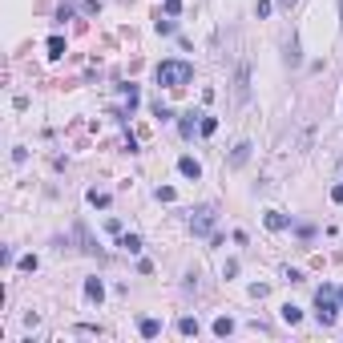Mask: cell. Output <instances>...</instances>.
<instances>
[{
  "instance_id": "7402d4cb",
  "label": "cell",
  "mask_w": 343,
  "mask_h": 343,
  "mask_svg": "<svg viewBox=\"0 0 343 343\" xmlns=\"http://www.w3.org/2000/svg\"><path fill=\"white\" fill-rule=\"evenodd\" d=\"M182 12V0H166V16H178Z\"/></svg>"
},
{
  "instance_id": "5bb4252c",
  "label": "cell",
  "mask_w": 343,
  "mask_h": 343,
  "mask_svg": "<svg viewBox=\"0 0 343 343\" xmlns=\"http://www.w3.org/2000/svg\"><path fill=\"white\" fill-rule=\"evenodd\" d=\"M214 129H218V117H202V121H198V133H202V137H210Z\"/></svg>"
},
{
  "instance_id": "ac0fdd59",
  "label": "cell",
  "mask_w": 343,
  "mask_h": 343,
  "mask_svg": "<svg viewBox=\"0 0 343 343\" xmlns=\"http://www.w3.org/2000/svg\"><path fill=\"white\" fill-rule=\"evenodd\" d=\"M174 198H178L174 186H158V202H174Z\"/></svg>"
},
{
  "instance_id": "d4e9b609",
  "label": "cell",
  "mask_w": 343,
  "mask_h": 343,
  "mask_svg": "<svg viewBox=\"0 0 343 343\" xmlns=\"http://www.w3.org/2000/svg\"><path fill=\"white\" fill-rule=\"evenodd\" d=\"M335 295H339V303H343V287H339V291H335Z\"/></svg>"
},
{
  "instance_id": "5b68a950",
  "label": "cell",
  "mask_w": 343,
  "mask_h": 343,
  "mask_svg": "<svg viewBox=\"0 0 343 343\" xmlns=\"http://www.w3.org/2000/svg\"><path fill=\"white\" fill-rule=\"evenodd\" d=\"M178 174H182V178H190V182H198V178H202L198 158H190V154H186V158H178Z\"/></svg>"
},
{
  "instance_id": "9c48e42d",
  "label": "cell",
  "mask_w": 343,
  "mask_h": 343,
  "mask_svg": "<svg viewBox=\"0 0 343 343\" xmlns=\"http://www.w3.org/2000/svg\"><path fill=\"white\" fill-rule=\"evenodd\" d=\"M117 246L129 250V254H137V250H141V238H137V234H117Z\"/></svg>"
},
{
  "instance_id": "603a6c76",
  "label": "cell",
  "mask_w": 343,
  "mask_h": 343,
  "mask_svg": "<svg viewBox=\"0 0 343 343\" xmlns=\"http://www.w3.org/2000/svg\"><path fill=\"white\" fill-rule=\"evenodd\" d=\"M331 202H343V186H335V190H331Z\"/></svg>"
},
{
  "instance_id": "52a82bcc",
  "label": "cell",
  "mask_w": 343,
  "mask_h": 343,
  "mask_svg": "<svg viewBox=\"0 0 343 343\" xmlns=\"http://www.w3.org/2000/svg\"><path fill=\"white\" fill-rule=\"evenodd\" d=\"M137 331H141L146 339H158V335H162V319H137Z\"/></svg>"
},
{
  "instance_id": "9a60e30c",
  "label": "cell",
  "mask_w": 343,
  "mask_h": 343,
  "mask_svg": "<svg viewBox=\"0 0 343 343\" xmlns=\"http://www.w3.org/2000/svg\"><path fill=\"white\" fill-rule=\"evenodd\" d=\"M230 331H234V319H226V315L214 319V335H230Z\"/></svg>"
},
{
  "instance_id": "277c9868",
  "label": "cell",
  "mask_w": 343,
  "mask_h": 343,
  "mask_svg": "<svg viewBox=\"0 0 343 343\" xmlns=\"http://www.w3.org/2000/svg\"><path fill=\"white\" fill-rule=\"evenodd\" d=\"M234 101H238V105L250 101V69H246V65H238V77H234Z\"/></svg>"
},
{
  "instance_id": "4fadbf2b",
  "label": "cell",
  "mask_w": 343,
  "mask_h": 343,
  "mask_svg": "<svg viewBox=\"0 0 343 343\" xmlns=\"http://www.w3.org/2000/svg\"><path fill=\"white\" fill-rule=\"evenodd\" d=\"M299 319H303V311H299L295 303H287V307H283V323H291V327H295Z\"/></svg>"
},
{
  "instance_id": "3957f363",
  "label": "cell",
  "mask_w": 343,
  "mask_h": 343,
  "mask_svg": "<svg viewBox=\"0 0 343 343\" xmlns=\"http://www.w3.org/2000/svg\"><path fill=\"white\" fill-rule=\"evenodd\" d=\"M190 230H194V234H210V230H214V206H198V210L190 214Z\"/></svg>"
},
{
  "instance_id": "cb8c5ba5",
  "label": "cell",
  "mask_w": 343,
  "mask_h": 343,
  "mask_svg": "<svg viewBox=\"0 0 343 343\" xmlns=\"http://www.w3.org/2000/svg\"><path fill=\"white\" fill-rule=\"evenodd\" d=\"M275 4H283V8H291V4H295V0H275Z\"/></svg>"
},
{
  "instance_id": "e0dca14e",
  "label": "cell",
  "mask_w": 343,
  "mask_h": 343,
  "mask_svg": "<svg viewBox=\"0 0 343 343\" xmlns=\"http://www.w3.org/2000/svg\"><path fill=\"white\" fill-rule=\"evenodd\" d=\"M49 57H65V41L61 37H49Z\"/></svg>"
},
{
  "instance_id": "8992f818",
  "label": "cell",
  "mask_w": 343,
  "mask_h": 343,
  "mask_svg": "<svg viewBox=\"0 0 343 343\" xmlns=\"http://www.w3.org/2000/svg\"><path fill=\"white\" fill-rule=\"evenodd\" d=\"M250 150H254L250 141H238V146H234V154H230V170H238V166H246V162H250Z\"/></svg>"
},
{
  "instance_id": "6da1fadb",
  "label": "cell",
  "mask_w": 343,
  "mask_h": 343,
  "mask_svg": "<svg viewBox=\"0 0 343 343\" xmlns=\"http://www.w3.org/2000/svg\"><path fill=\"white\" fill-rule=\"evenodd\" d=\"M154 77H158V85H166V89H186V85L194 81V65H190V61H162V65L154 69Z\"/></svg>"
},
{
  "instance_id": "ba28073f",
  "label": "cell",
  "mask_w": 343,
  "mask_h": 343,
  "mask_svg": "<svg viewBox=\"0 0 343 343\" xmlns=\"http://www.w3.org/2000/svg\"><path fill=\"white\" fill-rule=\"evenodd\" d=\"M85 295H89L93 303H101V299H105V283H101V279H85Z\"/></svg>"
},
{
  "instance_id": "2e32d148",
  "label": "cell",
  "mask_w": 343,
  "mask_h": 343,
  "mask_svg": "<svg viewBox=\"0 0 343 343\" xmlns=\"http://www.w3.org/2000/svg\"><path fill=\"white\" fill-rule=\"evenodd\" d=\"M89 202H93V206H101V210H105V206H109V194H105V190H89Z\"/></svg>"
},
{
  "instance_id": "7a4b0ae2",
  "label": "cell",
  "mask_w": 343,
  "mask_h": 343,
  "mask_svg": "<svg viewBox=\"0 0 343 343\" xmlns=\"http://www.w3.org/2000/svg\"><path fill=\"white\" fill-rule=\"evenodd\" d=\"M335 299H339V295H335L331 287H319V291H315V319H319L323 327H331L335 315H339V303H335Z\"/></svg>"
},
{
  "instance_id": "30bf717a",
  "label": "cell",
  "mask_w": 343,
  "mask_h": 343,
  "mask_svg": "<svg viewBox=\"0 0 343 343\" xmlns=\"http://www.w3.org/2000/svg\"><path fill=\"white\" fill-rule=\"evenodd\" d=\"M267 226H271V230H287V226H291V218L279 214V210H267Z\"/></svg>"
},
{
  "instance_id": "d6986e66",
  "label": "cell",
  "mask_w": 343,
  "mask_h": 343,
  "mask_svg": "<svg viewBox=\"0 0 343 343\" xmlns=\"http://www.w3.org/2000/svg\"><path fill=\"white\" fill-rule=\"evenodd\" d=\"M154 117H162V121H170L174 113H170V109H166V105H162V101H154Z\"/></svg>"
},
{
  "instance_id": "7c38bea8",
  "label": "cell",
  "mask_w": 343,
  "mask_h": 343,
  "mask_svg": "<svg viewBox=\"0 0 343 343\" xmlns=\"http://www.w3.org/2000/svg\"><path fill=\"white\" fill-rule=\"evenodd\" d=\"M202 121V113H186L182 117V137H194V125Z\"/></svg>"
},
{
  "instance_id": "ffe728a7",
  "label": "cell",
  "mask_w": 343,
  "mask_h": 343,
  "mask_svg": "<svg viewBox=\"0 0 343 343\" xmlns=\"http://www.w3.org/2000/svg\"><path fill=\"white\" fill-rule=\"evenodd\" d=\"M267 12H271V0H259V4H254V16H259V20H263V16H267Z\"/></svg>"
},
{
  "instance_id": "8fae6325",
  "label": "cell",
  "mask_w": 343,
  "mask_h": 343,
  "mask_svg": "<svg viewBox=\"0 0 343 343\" xmlns=\"http://www.w3.org/2000/svg\"><path fill=\"white\" fill-rule=\"evenodd\" d=\"M178 331H182V335H198V319H194V315H182V319H178Z\"/></svg>"
},
{
  "instance_id": "44dd1931",
  "label": "cell",
  "mask_w": 343,
  "mask_h": 343,
  "mask_svg": "<svg viewBox=\"0 0 343 343\" xmlns=\"http://www.w3.org/2000/svg\"><path fill=\"white\" fill-rule=\"evenodd\" d=\"M20 271H37V254H24L20 259Z\"/></svg>"
}]
</instances>
